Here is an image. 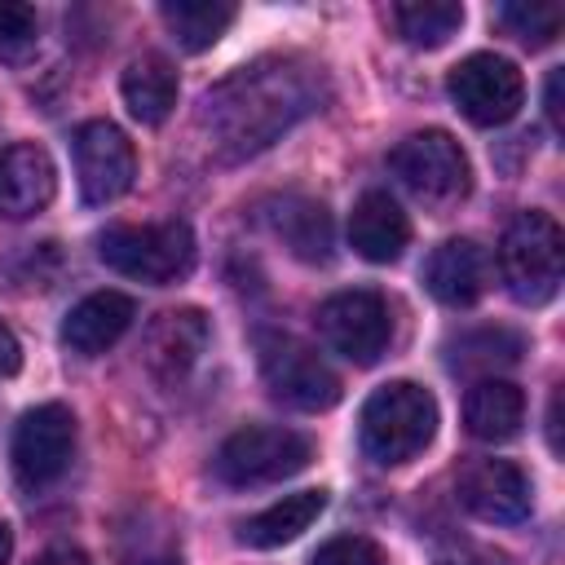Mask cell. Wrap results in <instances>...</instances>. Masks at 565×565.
I'll return each mask as SVG.
<instances>
[{
  "label": "cell",
  "mask_w": 565,
  "mask_h": 565,
  "mask_svg": "<svg viewBox=\"0 0 565 565\" xmlns=\"http://www.w3.org/2000/svg\"><path fill=\"white\" fill-rule=\"evenodd\" d=\"M446 88H450V102L463 110V119H472L481 128L508 124L525 102V79L516 71V62H508L499 53H468L450 71Z\"/></svg>",
  "instance_id": "obj_8"
},
{
  "label": "cell",
  "mask_w": 565,
  "mask_h": 565,
  "mask_svg": "<svg viewBox=\"0 0 565 565\" xmlns=\"http://www.w3.org/2000/svg\"><path fill=\"white\" fill-rule=\"evenodd\" d=\"M388 168L406 185V194H415L424 207H450L472 185L463 146L441 128H424L397 141V150L388 154Z\"/></svg>",
  "instance_id": "obj_5"
},
{
  "label": "cell",
  "mask_w": 565,
  "mask_h": 565,
  "mask_svg": "<svg viewBox=\"0 0 565 565\" xmlns=\"http://www.w3.org/2000/svg\"><path fill=\"white\" fill-rule=\"evenodd\" d=\"M322 508H327V490L287 494V499L260 508L256 516H247L243 530H238V539H243L247 547H282V543L300 539V534L322 516Z\"/></svg>",
  "instance_id": "obj_20"
},
{
  "label": "cell",
  "mask_w": 565,
  "mask_h": 565,
  "mask_svg": "<svg viewBox=\"0 0 565 565\" xmlns=\"http://www.w3.org/2000/svg\"><path fill=\"white\" fill-rule=\"evenodd\" d=\"M463 424L472 437L481 441H508L521 433L525 424V393L512 384V380H499V375H486L468 388L463 397Z\"/></svg>",
  "instance_id": "obj_19"
},
{
  "label": "cell",
  "mask_w": 565,
  "mask_h": 565,
  "mask_svg": "<svg viewBox=\"0 0 565 565\" xmlns=\"http://www.w3.org/2000/svg\"><path fill=\"white\" fill-rule=\"evenodd\" d=\"M75 450V415L62 402H44L18 419L13 433V472L22 486L40 490L57 481Z\"/></svg>",
  "instance_id": "obj_11"
},
{
  "label": "cell",
  "mask_w": 565,
  "mask_h": 565,
  "mask_svg": "<svg viewBox=\"0 0 565 565\" xmlns=\"http://www.w3.org/2000/svg\"><path fill=\"white\" fill-rule=\"evenodd\" d=\"M313 459V441L282 424H252L225 437L216 450V477L225 486H269L296 477Z\"/></svg>",
  "instance_id": "obj_6"
},
{
  "label": "cell",
  "mask_w": 565,
  "mask_h": 565,
  "mask_svg": "<svg viewBox=\"0 0 565 565\" xmlns=\"http://www.w3.org/2000/svg\"><path fill=\"white\" fill-rule=\"evenodd\" d=\"M22 366V344H18V335L9 331V322L0 318V375H13Z\"/></svg>",
  "instance_id": "obj_29"
},
{
  "label": "cell",
  "mask_w": 565,
  "mask_h": 565,
  "mask_svg": "<svg viewBox=\"0 0 565 565\" xmlns=\"http://www.w3.org/2000/svg\"><path fill=\"white\" fill-rule=\"evenodd\" d=\"M35 565H88V556L79 547H49Z\"/></svg>",
  "instance_id": "obj_30"
},
{
  "label": "cell",
  "mask_w": 565,
  "mask_h": 565,
  "mask_svg": "<svg viewBox=\"0 0 565 565\" xmlns=\"http://www.w3.org/2000/svg\"><path fill=\"white\" fill-rule=\"evenodd\" d=\"M547 115L561 128V71H552V79H547Z\"/></svg>",
  "instance_id": "obj_31"
},
{
  "label": "cell",
  "mask_w": 565,
  "mask_h": 565,
  "mask_svg": "<svg viewBox=\"0 0 565 565\" xmlns=\"http://www.w3.org/2000/svg\"><path fill=\"white\" fill-rule=\"evenodd\" d=\"M521 44H530V49H543V44H552L556 35H561V22H565V9L561 4H552V0H521V4H499V13H494Z\"/></svg>",
  "instance_id": "obj_24"
},
{
  "label": "cell",
  "mask_w": 565,
  "mask_h": 565,
  "mask_svg": "<svg viewBox=\"0 0 565 565\" xmlns=\"http://www.w3.org/2000/svg\"><path fill=\"white\" fill-rule=\"evenodd\" d=\"M119 88H124V106L132 110V119H141L150 128L163 124L177 106V71L159 53H141L137 62H128Z\"/></svg>",
  "instance_id": "obj_21"
},
{
  "label": "cell",
  "mask_w": 565,
  "mask_h": 565,
  "mask_svg": "<svg viewBox=\"0 0 565 565\" xmlns=\"http://www.w3.org/2000/svg\"><path fill=\"white\" fill-rule=\"evenodd\" d=\"M561 269H565L561 225L547 212L512 216V225L503 230V243H499V274L508 282V291L521 305H547L561 287Z\"/></svg>",
  "instance_id": "obj_4"
},
{
  "label": "cell",
  "mask_w": 565,
  "mask_h": 565,
  "mask_svg": "<svg viewBox=\"0 0 565 565\" xmlns=\"http://www.w3.org/2000/svg\"><path fill=\"white\" fill-rule=\"evenodd\" d=\"M203 349H207V318L199 309H168L146 331V366L163 384H177L203 358Z\"/></svg>",
  "instance_id": "obj_15"
},
{
  "label": "cell",
  "mask_w": 565,
  "mask_h": 565,
  "mask_svg": "<svg viewBox=\"0 0 565 565\" xmlns=\"http://www.w3.org/2000/svg\"><path fill=\"white\" fill-rule=\"evenodd\" d=\"M322 75L300 57H260L212 84L199 102V124L216 159L234 163L274 146L296 119L318 110Z\"/></svg>",
  "instance_id": "obj_1"
},
{
  "label": "cell",
  "mask_w": 565,
  "mask_h": 565,
  "mask_svg": "<svg viewBox=\"0 0 565 565\" xmlns=\"http://www.w3.org/2000/svg\"><path fill=\"white\" fill-rule=\"evenodd\" d=\"M265 225L282 238L296 260H331V212L309 194H278L265 203Z\"/></svg>",
  "instance_id": "obj_17"
},
{
  "label": "cell",
  "mask_w": 565,
  "mask_h": 565,
  "mask_svg": "<svg viewBox=\"0 0 565 565\" xmlns=\"http://www.w3.org/2000/svg\"><path fill=\"white\" fill-rule=\"evenodd\" d=\"M459 499L472 516L494 521V525H512V521L530 516L534 490H530V477L512 459H472L459 472Z\"/></svg>",
  "instance_id": "obj_12"
},
{
  "label": "cell",
  "mask_w": 565,
  "mask_h": 565,
  "mask_svg": "<svg viewBox=\"0 0 565 565\" xmlns=\"http://www.w3.org/2000/svg\"><path fill=\"white\" fill-rule=\"evenodd\" d=\"M71 150H75L79 194L93 207L97 203H115L132 185V177H137V150L124 137V128H115L110 119H88L71 137Z\"/></svg>",
  "instance_id": "obj_10"
},
{
  "label": "cell",
  "mask_w": 565,
  "mask_h": 565,
  "mask_svg": "<svg viewBox=\"0 0 565 565\" xmlns=\"http://www.w3.org/2000/svg\"><path fill=\"white\" fill-rule=\"evenodd\" d=\"M318 331L340 358L371 366V362H380V353L393 340V318H388V305L380 291L358 287V291H335L331 300H322Z\"/></svg>",
  "instance_id": "obj_9"
},
{
  "label": "cell",
  "mask_w": 565,
  "mask_h": 565,
  "mask_svg": "<svg viewBox=\"0 0 565 565\" xmlns=\"http://www.w3.org/2000/svg\"><path fill=\"white\" fill-rule=\"evenodd\" d=\"M309 565H384V552L362 534H340V539L322 543L309 556Z\"/></svg>",
  "instance_id": "obj_27"
},
{
  "label": "cell",
  "mask_w": 565,
  "mask_h": 565,
  "mask_svg": "<svg viewBox=\"0 0 565 565\" xmlns=\"http://www.w3.org/2000/svg\"><path fill=\"white\" fill-rule=\"evenodd\" d=\"M433 433H437V402L428 388H419L411 380L380 384L366 397L362 419H358V437H362L366 459H375L384 468L415 459L433 441Z\"/></svg>",
  "instance_id": "obj_2"
},
{
  "label": "cell",
  "mask_w": 565,
  "mask_h": 565,
  "mask_svg": "<svg viewBox=\"0 0 565 565\" xmlns=\"http://www.w3.org/2000/svg\"><path fill=\"white\" fill-rule=\"evenodd\" d=\"M159 13L168 22V31L177 35V44L190 53L212 49L234 22V4H221V0H163Z\"/></svg>",
  "instance_id": "obj_22"
},
{
  "label": "cell",
  "mask_w": 565,
  "mask_h": 565,
  "mask_svg": "<svg viewBox=\"0 0 565 565\" xmlns=\"http://www.w3.org/2000/svg\"><path fill=\"white\" fill-rule=\"evenodd\" d=\"M437 565H512L508 552L486 547V543H450L437 552Z\"/></svg>",
  "instance_id": "obj_28"
},
{
  "label": "cell",
  "mask_w": 565,
  "mask_h": 565,
  "mask_svg": "<svg viewBox=\"0 0 565 565\" xmlns=\"http://www.w3.org/2000/svg\"><path fill=\"white\" fill-rule=\"evenodd\" d=\"M40 40V13L31 4L0 0V62H26Z\"/></svg>",
  "instance_id": "obj_26"
},
{
  "label": "cell",
  "mask_w": 565,
  "mask_h": 565,
  "mask_svg": "<svg viewBox=\"0 0 565 565\" xmlns=\"http://www.w3.org/2000/svg\"><path fill=\"white\" fill-rule=\"evenodd\" d=\"M349 243L362 260H375V265H388L406 252L411 243V221L406 212L384 194V190H366L358 203H353V216H349Z\"/></svg>",
  "instance_id": "obj_18"
},
{
  "label": "cell",
  "mask_w": 565,
  "mask_h": 565,
  "mask_svg": "<svg viewBox=\"0 0 565 565\" xmlns=\"http://www.w3.org/2000/svg\"><path fill=\"white\" fill-rule=\"evenodd\" d=\"M388 18H393V26L406 44L437 49L463 26V4H455V0H411V4H393Z\"/></svg>",
  "instance_id": "obj_23"
},
{
  "label": "cell",
  "mask_w": 565,
  "mask_h": 565,
  "mask_svg": "<svg viewBox=\"0 0 565 565\" xmlns=\"http://www.w3.org/2000/svg\"><path fill=\"white\" fill-rule=\"evenodd\" d=\"M97 256L137 282L163 287L190 274L194 265V234L185 221H154V225H106L97 234Z\"/></svg>",
  "instance_id": "obj_3"
},
{
  "label": "cell",
  "mask_w": 565,
  "mask_h": 565,
  "mask_svg": "<svg viewBox=\"0 0 565 565\" xmlns=\"http://www.w3.org/2000/svg\"><path fill=\"white\" fill-rule=\"evenodd\" d=\"M132 565H181V561H172V556H146V561H132Z\"/></svg>",
  "instance_id": "obj_33"
},
{
  "label": "cell",
  "mask_w": 565,
  "mask_h": 565,
  "mask_svg": "<svg viewBox=\"0 0 565 565\" xmlns=\"http://www.w3.org/2000/svg\"><path fill=\"white\" fill-rule=\"evenodd\" d=\"M137 318V300L124 291H93L62 318V344L79 358L106 353Z\"/></svg>",
  "instance_id": "obj_14"
},
{
  "label": "cell",
  "mask_w": 565,
  "mask_h": 565,
  "mask_svg": "<svg viewBox=\"0 0 565 565\" xmlns=\"http://www.w3.org/2000/svg\"><path fill=\"white\" fill-rule=\"evenodd\" d=\"M9 552H13V534H9V525L0 521V565H9Z\"/></svg>",
  "instance_id": "obj_32"
},
{
  "label": "cell",
  "mask_w": 565,
  "mask_h": 565,
  "mask_svg": "<svg viewBox=\"0 0 565 565\" xmlns=\"http://www.w3.org/2000/svg\"><path fill=\"white\" fill-rule=\"evenodd\" d=\"M57 190V168L44 146L18 141L0 150V212L4 216H35L49 207Z\"/></svg>",
  "instance_id": "obj_13"
},
{
  "label": "cell",
  "mask_w": 565,
  "mask_h": 565,
  "mask_svg": "<svg viewBox=\"0 0 565 565\" xmlns=\"http://www.w3.org/2000/svg\"><path fill=\"white\" fill-rule=\"evenodd\" d=\"M516 358H521V335H512V331H472V335H463V340L455 344V353H450V362H455L459 371L512 366Z\"/></svg>",
  "instance_id": "obj_25"
},
{
  "label": "cell",
  "mask_w": 565,
  "mask_h": 565,
  "mask_svg": "<svg viewBox=\"0 0 565 565\" xmlns=\"http://www.w3.org/2000/svg\"><path fill=\"white\" fill-rule=\"evenodd\" d=\"M256 353H260V375L278 402L296 411H327L340 402V375L305 340L287 331H260Z\"/></svg>",
  "instance_id": "obj_7"
},
{
  "label": "cell",
  "mask_w": 565,
  "mask_h": 565,
  "mask_svg": "<svg viewBox=\"0 0 565 565\" xmlns=\"http://www.w3.org/2000/svg\"><path fill=\"white\" fill-rule=\"evenodd\" d=\"M424 282L441 305H472L486 296L490 287V256L486 247H477L472 238H446L428 265H424Z\"/></svg>",
  "instance_id": "obj_16"
}]
</instances>
